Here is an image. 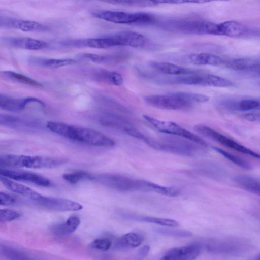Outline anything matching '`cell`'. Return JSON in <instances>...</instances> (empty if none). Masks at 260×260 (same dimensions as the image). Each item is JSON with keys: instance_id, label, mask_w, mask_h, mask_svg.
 <instances>
[{"instance_id": "1", "label": "cell", "mask_w": 260, "mask_h": 260, "mask_svg": "<svg viewBox=\"0 0 260 260\" xmlns=\"http://www.w3.org/2000/svg\"><path fill=\"white\" fill-rule=\"evenodd\" d=\"M46 127L51 132L74 142L92 146L111 147L114 141L96 130L60 122L49 121Z\"/></svg>"}, {"instance_id": "2", "label": "cell", "mask_w": 260, "mask_h": 260, "mask_svg": "<svg viewBox=\"0 0 260 260\" xmlns=\"http://www.w3.org/2000/svg\"><path fill=\"white\" fill-rule=\"evenodd\" d=\"M159 25L163 28L184 33L220 35L218 24L195 16L169 19Z\"/></svg>"}, {"instance_id": "3", "label": "cell", "mask_w": 260, "mask_h": 260, "mask_svg": "<svg viewBox=\"0 0 260 260\" xmlns=\"http://www.w3.org/2000/svg\"><path fill=\"white\" fill-rule=\"evenodd\" d=\"M64 158L42 156L3 154L0 156V167L46 169L57 167L66 163Z\"/></svg>"}, {"instance_id": "4", "label": "cell", "mask_w": 260, "mask_h": 260, "mask_svg": "<svg viewBox=\"0 0 260 260\" xmlns=\"http://www.w3.org/2000/svg\"><path fill=\"white\" fill-rule=\"evenodd\" d=\"M146 144L156 150L186 156H193L203 151V147L183 138L171 137L157 140L149 137Z\"/></svg>"}, {"instance_id": "5", "label": "cell", "mask_w": 260, "mask_h": 260, "mask_svg": "<svg viewBox=\"0 0 260 260\" xmlns=\"http://www.w3.org/2000/svg\"><path fill=\"white\" fill-rule=\"evenodd\" d=\"M159 80L161 83L174 84L215 87H228L234 86L233 82L229 79L206 73L203 71L192 74L162 77Z\"/></svg>"}, {"instance_id": "6", "label": "cell", "mask_w": 260, "mask_h": 260, "mask_svg": "<svg viewBox=\"0 0 260 260\" xmlns=\"http://www.w3.org/2000/svg\"><path fill=\"white\" fill-rule=\"evenodd\" d=\"M93 17L106 21L122 24H156L158 19L147 13H129L122 11L102 10L91 13Z\"/></svg>"}, {"instance_id": "7", "label": "cell", "mask_w": 260, "mask_h": 260, "mask_svg": "<svg viewBox=\"0 0 260 260\" xmlns=\"http://www.w3.org/2000/svg\"><path fill=\"white\" fill-rule=\"evenodd\" d=\"M143 117L160 132L188 139L205 148L208 146L202 138L174 122L161 120L147 115H144Z\"/></svg>"}, {"instance_id": "8", "label": "cell", "mask_w": 260, "mask_h": 260, "mask_svg": "<svg viewBox=\"0 0 260 260\" xmlns=\"http://www.w3.org/2000/svg\"><path fill=\"white\" fill-rule=\"evenodd\" d=\"M93 180L120 191L143 190V180L134 179L115 174H101L93 175Z\"/></svg>"}, {"instance_id": "9", "label": "cell", "mask_w": 260, "mask_h": 260, "mask_svg": "<svg viewBox=\"0 0 260 260\" xmlns=\"http://www.w3.org/2000/svg\"><path fill=\"white\" fill-rule=\"evenodd\" d=\"M143 100L151 107L165 110H184L193 106V104L184 100L176 92L164 95H148L144 96Z\"/></svg>"}, {"instance_id": "10", "label": "cell", "mask_w": 260, "mask_h": 260, "mask_svg": "<svg viewBox=\"0 0 260 260\" xmlns=\"http://www.w3.org/2000/svg\"><path fill=\"white\" fill-rule=\"evenodd\" d=\"M194 129L199 134L216 141L226 147L254 158L260 159V154L207 125L202 124H197L194 126Z\"/></svg>"}, {"instance_id": "11", "label": "cell", "mask_w": 260, "mask_h": 260, "mask_svg": "<svg viewBox=\"0 0 260 260\" xmlns=\"http://www.w3.org/2000/svg\"><path fill=\"white\" fill-rule=\"evenodd\" d=\"M59 44L70 48L89 47L98 49L120 46L118 40L113 34L98 38L67 40L60 41Z\"/></svg>"}, {"instance_id": "12", "label": "cell", "mask_w": 260, "mask_h": 260, "mask_svg": "<svg viewBox=\"0 0 260 260\" xmlns=\"http://www.w3.org/2000/svg\"><path fill=\"white\" fill-rule=\"evenodd\" d=\"M35 202L47 209L55 211H75L83 208L81 204L72 200L43 195Z\"/></svg>"}, {"instance_id": "13", "label": "cell", "mask_w": 260, "mask_h": 260, "mask_svg": "<svg viewBox=\"0 0 260 260\" xmlns=\"http://www.w3.org/2000/svg\"><path fill=\"white\" fill-rule=\"evenodd\" d=\"M0 175L15 181L29 182L40 186L49 187L51 185V182L49 179L41 175L31 172L16 171L1 168Z\"/></svg>"}, {"instance_id": "14", "label": "cell", "mask_w": 260, "mask_h": 260, "mask_svg": "<svg viewBox=\"0 0 260 260\" xmlns=\"http://www.w3.org/2000/svg\"><path fill=\"white\" fill-rule=\"evenodd\" d=\"M1 27L14 28L26 32H44L49 30V27L39 22L14 18L7 16L1 17Z\"/></svg>"}, {"instance_id": "15", "label": "cell", "mask_w": 260, "mask_h": 260, "mask_svg": "<svg viewBox=\"0 0 260 260\" xmlns=\"http://www.w3.org/2000/svg\"><path fill=\"white\" fill-rule=\"evenodd\" d=\"M202 246L199 243L187 246L174 247L161 258L163 260H192L200 254Z\"/></svg>"}, {"instance_id": "16", "label": "cell", "mask_w": 260, "mask_h": 260, "mask_svg": "<svg viewBox=\"0 0 260 260\" xmlns=\"http://www.w3.org/2000/svg\"><path fill=\"white\" fill-rule=\"evenodd\" d=\"M219 105L222 108L230 111L260 110V99H224L219 102Z\"/></svg>"}, {"instance_id": "17", "label": "cell", "mask_w": 260, "mask_h": 260, "mask_svg": "<svg viewBox=\"0 0 260 260\" xmlns=\"http://www.w3.org/2000/svg\"><path fill=\"white\" fill-rule=\"evenodd\" d=\"M2 41L11 47L30 50H39L45 49L48 44L42 40L29 37H4Z\"/></svg>"}, {"instance_id": "18", "label": "cell", "mask_w": 260, "mask_h": 260, "mask_svg": "<svg viewBox=\"0 0 260 260\" xmlns=\"http://www.w3.org/2000/svg\"><path fill=\"white\" fill-rule=\"evenodd\" d=\"M31 103H38L44 106L41 100L34 97L18 99L4 94L0 95V108L3 110L10 112L20 111Z\"/></svg>"}, {"instance_id": "19", "label": "cell", "mask_w": 260, "mask_h": 260, "mask_svg": "<svg viewBox=\"0 0 260 260\" xmlns=\"http://www.w3.org/2000/svg\"><path fill=\"white\" fill-rule=\"evenodd\" d=\"M149 65L156 71L168 75H185L202 72L200 70L185 68L167 62L152 61L149 63Z\"/></svg>"}, {"instance_id": "20", "label": "cell", "mask_w": 260, "mask_h": 260, "mask_svg": "<svg viewBox=\"0 0 260 260\" xmlns=\"http://www.w3.org/2000/svg\"><path fill=\"white\" fill-rule=\"evenodd\" d=\"M223 66L235 71L250 74L260 69V59L242 58L225 60Z\"/></svg>"}, {"instance_id": "21", "label": "cell", "mask_w": 260, "mask_h": 260, "mask_svg": "<svg viewBox=\"0 0 260 260\" xmlns=\"http://www.w3.org/2000/svg\"><path fill=\"white\" fill-rule=\"evenodd\" d=\"M0 181L7 189L31 199L34 202L42 196L32 189L5 176L0 175Z\"/></svg>"}, {"instance_id": "22", "label": "cell", "mask_w": 260, "mask_h": 260, "mask_svg": "<svg viewBox=\"0 0 260 260\" xmlns=\"http://www.w3.org/2000/svg\"><path fill=\"white\" fill-rule=\"evenodd\" d=\"M184 60L194 65L223 66L225 59L209 53L191 54L185 57Z\"/></svg>"}, {"instance_id": "23", "label": "cell", "mask_w": 260, "mask_h": 260, "mask_svg": "<svg viewBox=\"0 0 260 260\" xmlns=\"http://www.w3.org/2000/svg\"><path fill=\"white\" fill-rule=\"evenodd\" d=\"M199 244L202 247L204 246L207 251L213 253H232L239 251V243L233 241L212 240L203 244Z\"/></svg>"}, {"instance_id": "24", "label": "cell", "mask_w": 260, "mask_h": 260, "mask_svg": "<svg viewBox=\"0 0 260 260\" xmlns=\"http://www.w3.org/2000/svg\"><path fill=\"white\" fill-rule=\"evenodd\" d=\"M120 42L121 46L141 47L147 42L144 35L132 31H123L114 34Z\"/></svg>"}, {"instance_id": "25", "label": "cell", "mask_w": 260, "mask_h": 260, "mask_svg": "<svg viewBox=\"0 0 260 260\" xmlns=\"http://www.w3.org/2000/svg\"><path fill=\"white\" fill-rule=\"evenodd\" d=\"M144 241V237L140 234L130 232L119 237L116 241L115 248L125 250L139 246Z\"/></svg>"}, {"instance_id": "26", "label": "cell", "mask_w": 260, "mask_h": 260, "mask_svg": "<svg viewBox=\"0 0 260 260\" xmlns=\"http://www.w3.org/2000/svg\"><path fill=\"white\" fill-rule=\"evenodd\" d=\"M218 24L220 36L240 37L250 32L247 28L235 21H228Z\"/></svg>"}, {"instance_id": "27", "label": "cell", "mask_w": 260, "mask_h": 260, "mask_svg": "<svg viewBox=\"0 0 260 260\" xmlns=\"http://www.w3.org/2000/svg\"><path fill=\"white\" fill-rule=\"evenodd\" d=\"M80 223V218L76 215H73L66 221L54 225L51 228V231L55 236H67L73 233L78 228Z\"/></svg>"}, {"instance_id": "28", "label": "cell", "mask_w": 260, "mask_h": 260, "mask_svg": "<svg viewBox=\"0 0 260 260\" xmlns=\"http://www.w3.org/2000/svg\"><path fill=\"white\" fill-rule=\"evenodd\" d=\"M30 62L37 66L51 69L73 65L77 63L75 59L71 58L55 59L41 57H32L30 59Z\"/></svg>"}, {"instance_id": "29", "label": "cell", "mask_w": 260, "mask_h": 260, "mask_svg": "<svg viewBox=\"0 0 260 260\" xmlns=\"http://www.w3.org/2000/svg\"><path fill=\"white\" fill-rule=\"evenodd\" d=\"M124 218L128 220L139 221L142 222L152 223L162 226L178 227L179 223L178 221L171 219L155 217L152 216H139L130 214H123Z\"/></svg>"}, {"instance_id": "30", "label": "cell", "mask_w": 260, "mask_h": 260, "mask_svg": "<svg viewBox=\"0 0 260 260\" xmlns=\"http://www.w3.org/2000/svg\"><path fill=\"white\" fill-rule=\"evenodd\" d=\"M234 182L243 189L260 196V180L244 175L234 178Z\"/></svg>"}, {"instance_id": "31", "label": "cell", "mask_w": 260, "mask_h": 260, "mask_svg": "<svg viewBox=\"0 0 260 260\" xmlns=\"http://www.w3.org/2000/svg\"><path fill=\"white\" fill-rule=\"evenodd\" d=\"M102 123L108 127L118 129L124 132L129 127L133 126L127 119L122 116L113 114L106 115L102 120Z\"/></svg>"}, {"instance_id": "32", "label": "cell", "mask_w": 260, "mask_h": 260, "mask_svg": "<svg viewBox=\"0 0 260 260\" xmlns=\"http://www.w3.org/2000/svg\"><path fill=\"white\" fill-rule=\"evenodd\" d=\"M95 76L96 79L101 82L116 86L121 85L123 83L121 75L115 71L101 70L98 71Z\"/></svg>"}, {"instance_id": "33", "label": "cell", "mask_w": 260, "mask_h": 260, "mask_svg": "<svg viewBox=\"0 0 260 260\" xmlns=\"http://www.w3.org/2000/svg\"><path fill=\"white\" fill-rule=\"evenodd\" d=\"M145 191H151L162 195L175 197L180 194V190L173 187L161 186L156 183L145 180Z\"/></svg>"}, {"instance_id": "34", "label": "cell", "mask_w": 260, "mask_h": 260, "mask_svg": "<svg viewBox=\"0 0 260 260\" xmlns=\"http://www.w3.org/2000/svg\"><path fill=\"white\" fill-rule=\"evenodd\" d=\"M2 74L6 78L15 82L37 87L43 86L41 83L33 79L13 71H5Z\"/></svg>"}, {"instance_id": "35", "label": "cell", "mask_w": 260, "mask_h": 260, "mask_svg": "<svg viewBox=\"0 0 260 260\" xmlns=\"http://www.w3.org/2000/svg\"><path fill=\"white\" fill-rule=\"evenodd\" d=\"M0 253L9 259H27L30 258L26 252L15 247L5 245H1Z\"/></svg>"}, {"instance_id": "36", "label": "cell", "mask_w": 260, "mask_h": 260, "mask_svg": "<svg viewBox=\"0 0 260 260\" xmlns=\"http://www.w3.org/2000/svg\"><path fill=\"white\" fill-rule=\"evenodd\" d=\"M212 148L224 157L225 158L232 162L238 167L246 170H250L252 168L251 165L246 160L227 152L220 148L213 146Z\"/></svg>"}, {"instance_id": "37", "label": "cell", "mask_w": 260, "mask_h": 260, "mask_svg": "<svg viewBox=\"0 0 260 260\" xmlns=\"http://www.w3.org/2000/svg\"><path fill=\"white\" fill-rule=\"evenodd\" d=\"M63 179L68 183L75 184L83 180H93V175L84 171H76L62 175Z\"/></svg>"}, {"instance_id": "38", "label": "cell", "mask_w": 260, "mask_h": 260, "mask_svg": "<svg viewBox=\"0 0 260 260\" xmlns=\"http://www.w3.org/2000/svg\"><path fill=\"white\" fill-rule=\"evenodd\" d=\"M174 227L163 226L155 228L154 231L160 234L175 237H189L192 233L188 230L175 229Z\"/></svg>"}, {"instance_id": "39", "label": "cell", "mask_w": 260, "mask_h": 260, "mask_svg": "<svg viewBox=\"0 0 260 260\" xmlns=\"http://www.w3.org/2000/svg\"><path fill=\"white\" fill-rule=\"evenodd\" d=\"M176 92L184 100L191 104L205 103L209 100V97L205 94L186 91H178Z\"/></svg>"}, {"instance_id": "40", "label": "cell", "mask_w": 260, "mask_h": 260, "mask_svg": "<svg viewBox=\"0 0 260 260\" xmlns=\"http://www.w3.org/2000/svg\"><path fill=\"white\" fill-rule=\"evenodd\" d=\"M79 57L82 59L96 63L107 62L113 59L118 60L119 58L123 59V56L120 57L118 56H108L92 53H83L80 54Z\"/></svg>"}, {"instance_id": "41", "label": "cell", "mask_w": 260, "mask_h": 260, "mask_svg": "<svg viewBox=\"0 0 260 260\" xmlns=\"http://www.w3.org/2000/svg\"><path fill=\"white\" fill-rule=\"evenodd\" d=\"M112 242L107 238H100L93 241L90 244V247L96 250L105 251L112 246Z\"/></svg>"}, {"instance_id": "42", "label": "cell", "mask_w": 260, "mask_h": 260, "mask_svg": "<svg viewBox=\"0 0 260 260\" xmlns=\"http://www.w3.org/2000/svg\"><path fill=\"white\" fill-rule=\"evenodd\" d=\"M104 2L128 6L144 7L152 6L153 4L144 0H97Z\"/></svg>"}, {"instance_id": "43", "label": "cell", "mask_w": 260, "mask_h": 260, "mask_svg": "<svg viewBox=\"0 0 260 260\" xmlns=\"http://www.w3.org/2000/svg\"><path fill=\"white\" fill-rule=\"evenodd\" d=\"M0 123L1 125L12 126L28 124L26 121H24V120L18 117L6 114L1 115Z\"/></svg>"}, {"instance_id": "44", "label": "cell", "mask_w": 260, "mask_h": 260, "mask_svg": "<svg viewBox=\"0 0 260 260\" xmlns=\"http://www.w3.org/2000/svg\"><path fill=\"white\" fill-rule=\"evenodd\" d=\"M21 216V214L18 211L10 209H3L0 211V220L3 222L13 221Z\"/></svg>"}, {"instance_id": "45", "label": "cell", "mask_w": 260, "mask_h": 260, "mask_svg": "<svg viewBox=\"0 0 260 260\" xmlns=\"http://www.w3.org/2000/svg\"><path fill=\"white\" fill-rule=\"evenodd\" d=\"M151 2L154 4H181L185 3H197L202 4L217 1H228V0H144Z\"/></svg>"}, {"instance_id": "46", "label": "cell", "mask_w": 260, "mask_h": 260, "mask_svg": "<svg viewBox=\"0 0 260 260\" xmlns=\"http://www.w3.org/2000/svg\"><path fill=\"white\" fill-rule=\"evenodd\" d=\"M1 205L8 206L14 204L16 200L12 196L2 191L0 192Z\"/></svg>"}, {"instance_id": "47", "label": "cell", "mask_w": 260, "mask_h": 260, "mask_svg": "<svg viewBox=\"0 0 260 260\" xmlns=\"http://www.w3.org/2000/svg\"><path fill=\"white\" fill-rule=\"evenodd\" d=\"M150 251V247L148 245H145L141 247L136 255V259H143L148 255Z\"/></svg>"}, {"instance_id": "48", "label": "cell", "mask_w": 260, "mask_h": 260, "mask_svg": "<svg viewBox=\"0 0 260 260\" xmlns=\"http://www.w3.org/2000/svg\"><path fill=\"white\" fill-rule=\"evenodd\" d=\"M249 74L255 75L256 76L260 77V69H258L256 71L252 72Z\"/></svg>"}, {"instance_id": "49", "label": "cell", "mask_w": 260, "mask_h": 260, "mask_svg": "<svg viewBox=\"0 0 260 260\" xmlns=\"http://www.w3.org/2000/svg\"><path fill=\"white\" fill-rule=\"evenodd\" d=\"M256 259H260V254L257 255V257L256 258Z\"/></svg>"}, {"instance_id": "50", "label": "cell", "mask_w": 260, "mask_h": 260, "mask_svg": "<svg viewBox=\"0 0 260 260\" xmlns=\"http://www.w3.org/2000/svg\"><path fill=\"white\" fill-rule=\"evenodd\" d=\"M259 85H260V84H259Z\"/></svg>"}]
</instances>
